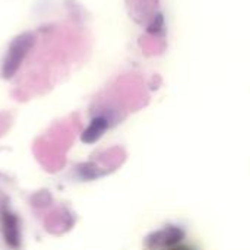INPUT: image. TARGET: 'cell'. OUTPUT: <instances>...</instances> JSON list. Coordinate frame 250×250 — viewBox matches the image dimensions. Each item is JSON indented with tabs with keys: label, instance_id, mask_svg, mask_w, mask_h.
Listing matches in <instances>:
<instances>
[{
	"label": "cell",
	"instance_id": "7a4b0ae2",
	"mask_svg": "<svg viewBox=\"0 0 250 250\" xmlns=\"http://www.w3.org/2000/svg\"><path fill=\"white\" fill-rule=\"evenodd\" d=\"M107 129V122L103 119V117H98V119H94L92 123L89 125V127L85 130L82 139L83 142H94L95 139H98L103 132Z\"/></svg>",
	"mask_w": 250,
	"mask_h": 250
},
{
	"label": "cell",
	"instance_id": "6da1fadb",
	"mask_svg": "<svg viewBox=\"0 0 250 250\" xmlns=\"http://www.w3.org/2000/svg\"><path fill=\"white\" fill-rule=\"evenodd\" d=\"M34 45V35L29 32L21 34L18 38H15L9 47L7 54L4 56V62L1 66V76L9 79L12 78L16 70L19 69L21 63L23 62L26 53L31 50V47Z\"/></svg>",
	"mask_w": 250,
	"mask_h": 250
},
{
	"label": "cell",
	"instance_id": "3957f363",
	"mask_svg": "<svg viewBox=\"0 0 250 250\" xmlns=\"http://www.w3.org/2000/svg\"><path fill=\"white\" fill-rule=\"evenodd\" d=\"M163 23H164V22H163V16H161V15H158V16H157V19L154 21V25H152V26H149V32H155V31L158 32V31L163 28Z\"/></svg>",
	"mask_w": 250,
	"mask_h": 250
}]
</instances>
